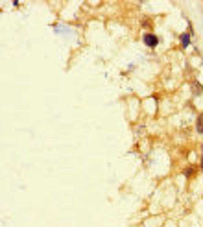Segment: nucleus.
Segmentation results:
<instances>
[{
	"label": "nucleus",
	"instance_id": "1",
	"mask_svg": "<svg viewBox=\"0 0 203 227\" xmlns=\"http://www.w3.org/2000/svg\"><path fill=\"white\" fill-rule=\"evenodd\" d=\"M142 41H144V44H146V46H150V48H155V46L159 44V37H157V35H153V33H144Z\"/></svg>",
	"mask_w": 203,
	"mask_h": 227
},
{
	"label": "nucleus",
	"instance_id": "2",
	"mask_svg": "<svg viewBox=\"0 0 203 227\" xmlns=\"http://www.w3.org/2000/svg\"><path fill=\"white\" fill-rule=\"evenodd\" d=\"M196 131H198V133H203V113L198 116V120H196Z\"/></svg>",
	"mask_w": 203,
	"mask_h": 227
},
{
	"label": "nucleus",
	"instance_id": "3",
	"mask_svg": "<svg viewBox=\"0 0 203 227\" xmlns=\"http://www.w3.org/2000/svg\"><path fill=\"white\" fill-rule=\"evenodd\" d=\"M189 44H190V35L183 33V35H181V46H183V48H187Z\"/></svg>",
	"mask_w": 203,
	"mask_h": 227
},
{
	"label": "nucleus",
	"instance_id": "4",
	"mask_svg": "<svg viewBox=\"0 0 203 227\" xmlns=\"http://www.w3.org/2000/svg\"><path fill=\"white\" fill-rule=\"evenodd\" d=\"M192 87H194V94H201V91H203V87L198 83V81H194L192 83Z\"/></svg>",
	"mask_w": 203,
	"mask_h": 227
},
{
	"label": "nucleus",
	"instance_id": "5",
	"mask_svg": "<svg viewBox=\"0 0 203 227\" xmlns=\"http://www.w3.org/2000/svg\"><path fill=\"white\" fill-rule=\"evenodd\" d=\"M192 172H194V170H192V168H189V170H185V176H192Z\"/></svg>",
	"mask_w": 203,
	"mask_h": 227
}]
</instances>
